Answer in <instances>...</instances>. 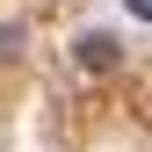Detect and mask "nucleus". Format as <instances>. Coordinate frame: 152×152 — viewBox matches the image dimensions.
Segmentation results:
<instances>
[{
	"mask_svg": "<svg viewBox=\"0 0 152 152\" xmlns=\"http://www.w3.org/2000/svg\"><path fill=\"white\" fill-rule=\"evenodd\" d=\"M123 51H116V36H80V65H94V72H109Z\"/></svg>",
	"mask_w": 152,
	"mask_h": 152,
	"instance_id": "1",
	"label": "nucleus"
},
{
	"mask_svg": "<svg viewBox=\"0 0 152 152\" xmlns=\"http://www.w3.org/2000/svg\"><path fill=\"white\" fill-rule=\"evenodd\" d=\"M130 15H138V22H152V0H130Z\"/></svg>",
	"mask_w": 152,
	"mask_h": 152,
	"instance_id": "2",
	"label": "nucleus"
}]
</instances>
